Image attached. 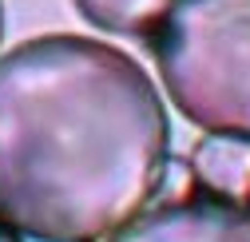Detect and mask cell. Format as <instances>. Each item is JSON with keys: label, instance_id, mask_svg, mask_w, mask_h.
<instances>
[{"label": "cell", "instance_id": "1", "mask_svg": "<svg viewBox=\"0 0 250 242\" xmlns=\"http://www.w3.org/2000/svg\"><path fill=\"white\" fill-rule=\"evenodd\" d=\"M171 119L139 60L52 32L0 56V219L36 242H104L155 199Z\"/></svg>", "mask_w": 250, "mask_h": 242}, {"label": "cell", "instance_id": "7", "mask_svg": "<svg viewBox=\"0 0 250 242\" xmlns=\"http://www.w3.org/2000/svg\"><path fill=\"white\" fill-rule=\"evenodd\" d=\"M0 40H4V0H0Z\"/></svg>", "mask_w": 250, "mask_h": 242}, {"label": "cell", "instance_id": "4", "mask_svg": "<svg viewBox=\"0 0 250 242\" xmlns=\"http://www.w3.org/2000/svg\"><path fill=\"white\" fill-rule=\"evenodd\" d=\"M191 175L214 199L250 202V135L207 131L191 147Z\"/></svg>", "mask_w": 250, "mask_h": 242}, {"label": "cell", "instance_id": "5", "mask_svg": "<svg viewBox=\"0 0 250 242\" xmlns=\"http://www.w3.org/2000/svg\"><path fill=\"white\" fill-rule=\"evenodd\" d=\"M76 12L111 36H155L175 0H72Z\"/></svg>", "mask_w": 250, "mask_h": 242}, {"label": "cell", "instance_id": "3", "mask_svg": "<svg viewBox=\"0 0 250 242\" xmlns=\"http://www.w3.org/2000/svg\"><path fill=\"white\" fill-rule=\"evenodd\" d=\"M107 242H250V202L179 199L143 210Z\"/></svg>", "mask_w": 250, "mask_h": 242}, {"label": "cell", "instance_id": "6", "mask_svg": "<svg viewBox=\"0 0 250 242\" xmlns=\"http://www.w3.org/2000/svg\"><path fill=\"white\" fill-rule=\"evenodd\" d=\"M0 242H20V230H12L4 219H0Z\"/></svg>", "mask_w": 250, "mask_h": 242}, {"label": "cell", "instance_id": "2", "mask_svg": "<svg viewBox=\"0 0 250 242\" xmlns=\"http://www.w3.org/2000/svg\"><path fill=\"white\" fill-rule=\"evenodd\" d=\"M147 44L187 123L250 135V0H175Z\"/></svg>", "mask_w": 250, "mask_h": 242}]
</instances>
